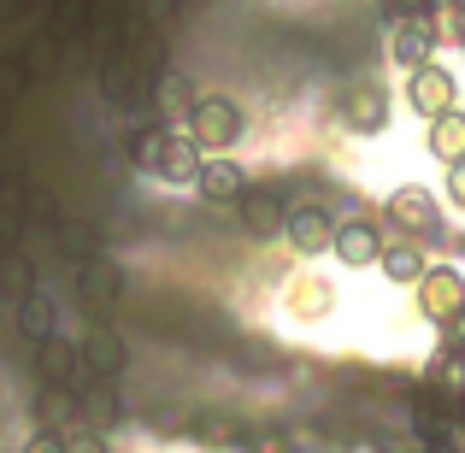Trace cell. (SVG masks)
Instances as JSON below:
<instances>
[{
	"mask_svg": "<svg viewBox=\"0 0 465 453\" xmlns=\"http://www.w3.org/2000/svg\"><path fill=\"white\" fill-rule=\"evenodd\" d=\"M248 182H253V177H248V171H242L230 153H213V159L201 165V177H194V194H201L206 206H236L242 194H248Z\"/></svg>",
	"mask_w": 465,
	"mask_h": 453,
	"instance_id": "cell-12",
	"label": "cell"
},
{
	"mask_svg": "<svg viewBox=\"0 0 465 453\" xmlns=\"http://www.w3.org/2000/svg\"><path fill=\"white\" fill-rule=\"evenodd\" d=\"M448 201L465 212V159H460V165H448Z\"/></svg>",
	"mask_w": 465,
	"mask_h": 453,
	"instance_id": "cell-28",
	"label": "cell"
},
{
	"mask_svg": "<svg viewBox=\"0 0 465 453\" xmlns=\"http://www.w3.org/2000/svg\"><path fill=\"white\" fill-rule=\"evenodd\" d=\"M77 348H83V365H89L94 377H113V383L124 377V365H130V348H124V336H118L113 324H89V330H83V341H77Z\"/></svg>",
	"mask_w": 465,
	"mask_h": 453,
	"instance_id": "cell-13",
	"label": "cell"
},
{
	"mask_svg": "<svg viewBox=\"0 0 465 453\" xmlns=\"http://www.w3.org/2000/svg\"><path fill=\"white\" fill-rule=\"evenodd\" d=\"M336 118L353 130V136H377V130L389 124V89L377 77H353L348 89H341V101H336Z\"/></svg>",
	"mask_w": 465,
	"mask_h": 453,
	"instance_id": "cell-5",
	"label": "cell"
},
{
	"mask_svg": "<svg viewBox=\"0 0 465 453\" xmlns=\"http://www.w3.org/2000/svg\"><path fill=\"white\" fill-rule=\"evenodd\" d=\"M201 165H206V153L189 142V130H171V136H165V148H159V159H153V177L177 182V189H194Z\"/></svg>",
	"mask_w": 465,
	"mask_h": 453,
	"instance_id": "cell-14",
	"label": "cell"
},
{
	"mask_svg": "<svg viewBox=\"0 0 465 453\" xmlns=\"http://www.w3.org/2000/svg\"><path fill=\"white\" fill-rule=\"evenodd\" d=\"M24 453H65V436L59 430H35L30 442H24Z\"/></svg>",
	"mask_w": 465,
	"mask_h": 453,
	"instance_id": "cell-26",
	"label": "cell"
},
{
	"mask_svg": "<svg viewBox=\"0 0 465 453\" xmlns=\"http://www.w3.org/2000/svg\"><path fill=\"white\" fill-rule=\"evenodd\" d=\"M183 436H194V442H206V448H242V442H248L242 419H230V412H218V407L189 412V430H183Z\"/></svg>",
	"mask_w": 465,
	"mask_h": 453,
	"instance_id": "cell-16",
	"label": "cell"
},
{
	"mask_svg": "<svg viewBox=\"0 0 465 453\" xmlns=\"http://www.w3.org/2000/svg\"><path fill=\"white\" fill-rule=\"evenodd\" d=\"M65 453H106V436L89 430V424H71V430H65Z\"/></svg>",
	"mask_w": 465,
	"mask_h": 453,
	"instance_id": "cell-24",
	"label": "cell"
},
{
	"mask_svg": "<svg viewBox=\"0 0 465 453\" xmlns=\"http://www.w3.org/2000/svg\"><path fill=\"white\" fill-rule=\"evenodd\" d=\"M236 218H242V230H248V236H260V241L283 236V230H289V182L283 177L248 182V194L236 201Z\"/></svg>",
	"mask_w": 465,
	"mask_h": 453,
	"instance_id": "cell-3",
	"label": "cell"
},
{
	"mask_svg": "<svg viewBox=\"0 0 465 453\" xmlns=\"http://www.w3.org/2000/svg\"><path fill=\"white\" fill-rule=\"evenodd\" d=\"M424 271H430V253H424L419 241H389V248H383V277H389V283L419 289Z\"/></svg>",
	"mask_w": 465,
	"mask_h": 453,
	"instance_id": "cell-17",
	"label": "cell"
},
{
	"mask_svg": "<svg viewBox=\"0 0 465 453\" xmlns=\"http://www.w3.org/2000/svg\"><path fill=\"white\" fill-rule=\"evenodd\" d=\"M407 101H412V113H419V118H430V124H436L442 113H454V106H460V77L430 59V65L407 71Z\"/></svg>",
	"mask_w": 465,
	"mask_h": 453,
	"instance_id": "cell-7",
	"label": "cell"
},
{
	"mask_svg": "<svg viewBox=\"0 0 465 453\" xmlns=\"http://www.w3.org/2000/svg\"><path fill=\"white\" fill-rule=\"evenodd\" d=\"M436 24L430 18H401V24H389V59H395L401 71H419V65H430L436 59Z\"/></svg>",
	"mask_w": 465,
	"mask_h": 453,
	"instance_id": "cell-11",
	"label": "cell"
},
{
	"mask_svg": "<svg viewBox=\"0 0 465 453\" xmlns=\"http://www.w3.org/2000/svg\"><path fill=\"white\" fill-rule=\"evenodd\" d=\"M419 295V312L430 318V324H448V318L465 306V277H460V265H430L424 271V283L412 289Z\"/></svg>",
	"mask_w": 465,
	"mask_h": 453,
	"instance_id": "cell-10",
	"label": "cell"
},
{
	"mask_svg": "<svg viewBox=\"0 0 465 453\" xmlns=\"http://www.w3.org/2000/svg\"><path fill=\"white\" fill-rule=\"evenodd\" d=\"M383 218H341L336 224V260L353 265V271H365V265H383Z\"/></svg>",
	"mask_w": 465,
	"mask_h": 453,
	"instance_id": "cell-8",
	"label": "cell"
},
{
	"mask_svg": "<svg viewBox=\"0 0 465 453\" xmlns=\"http://www.w3.org/2000/svg\"><path fill=\"white\" fill-rule=\"evenodd\" d=\"M383 224L407 230V241H419V248H430V241H442V212H436V194L419 189V182H407V189H395L383 201Z\"/></svg>",
	"mask_w": 465,
	"mask_h": 453,
	"instance_id": "cell-2",
	"label": "cell"
},
{
	"mask_svg": "<svg viewBox=\"0 0 465 453\" xmlns=\"http://www.w3.org/2000/svg\"><path fill=\"white\" fill-rule=\"evenodd\" d=\"M336 224L341 218L330 212V206H289V248L301 253V260H318V253L336 248Z\"/></svg>",
	"mask_w": 465,
	"mask_h": 453,
	"instance_id": "cell-9",
	"label": "cell"
},
{
	"mask_svg": "<svg viewBox=\"0 0 465 453\" xmlns=\"http://www.w3.org/2000/svg\"><path fill=\"white\" fill-rule=\"evenodd\" d=\"M18 336L30 341V348H35V341H47V336H59V312H54V300H47L42 289L18 300Z\"/></svg>",
	"mask_w": 465,
	"mask_h": 453,
	"instance_id": "cell-19",
	"label": "cell"
},
{
	"mask_svg": "<svg viewBox=\"0 0 465 453\" xmlns=\"http://www.w3.org/2000/svg\"><path fill=\"white\" fill-rule=\"evenodd\" d=\"M442 348L465 353V306H460V312H454V318H448V324H442Z\"/></svg>",
	"mask_w": 465,
	"mask_h": 453,
	"instance_id": "cell-27",
	"label": "cell"
},
{
	"mask_svg": "<svg viewBox=\"0 0 465 453\" xmlns=\"http://www.w3.org/2000/svg\"><path fill=\"white\" fill-rule=\"evenodd\" d=\"M248 453H295V442H289V430H248V442H242Z\"/></svg>",
	"mask_w": 465,
	"mask_h": 453,
	"instance_id": "cell-23",
	"label": "cell"
},
{
	"mask_svg": "<svg viewBox=\"0 0 465 453\" xmlns=\"http://www.w3.org/2000/svg\"><path fill=\"white\" fill-rule=\"evenodd\" d=\"M430 153L442 159V165H460V159H465V113H460V106L430 124Z\"/></svg>",
	"mask_w": 465,
	"mask_h": 453,
	"instance_id": "cell-21",
	"label": "cell"
},
{
	"mask_svg": "<svg viewBox=\"0 0 465 453\" xmlns=\"http://www.w3.org/2000/svg\"><path fill=\"white\" fill-rule=\"evenodd\" d=\"M30 6H35V12H54V6H59V0H30Z\"/></svg>",
	"mask_w": 465,
	"mask_h": 453,
	"instance_id": "cell-29",
	"label": "cell"
},
{
	"mask_svg": "<svg viewBox=\"0 0 465 453\" xmlns=\"http://www.w3.org/2000/svg\"><path fill=\"white\" fill-rule=\"evenodd\" d=\"M77 271V306L94 318V324H106V318L118 312V300H124V265H113L106 253H94V260L71 265Z\"/></svg>",
	"mask_w": 465,
	"mask_h": 453,
	"instance_id": "cell-4",
	"label": "cell"
},
{
	"mask_svg": "<svg viewBox=\"0 0 465 453\" xmlns=\"http://www.w3.org/2000/svg\"><path fill=\"white\" fill-rule=\"evenodd\" d=\"M30 77H35V71H30L24 54H0V101H18V94L30 89Z\"/></svg>",
	"mask_w": 465,
	"mask_h": 453,
	"instance_id": "cell-22",
	"label": "cell"
},
{
	"mask_svg": "<svg viewBox=\"0 0 465 453\" xmlns=\"http://www.w3.org/2000/svg\"><path fill=\"white\" fill-rule=\"evenodd\" d=\"M183 130H189L194 148L213 159V153H230L242 136H248V118H242V106L224 101V94H201V101H194V113L183 118Z\"/></svg>",
	"mask_w": 465,
	"mask_h": 453,
	"instance_id": "cell-1",
	"label": "cell"
},
{
	"mask_svg": "<svg viewBox=\"0 0 465 453\" xmlns=\"http://www.w3.org/2000/svg\"><path fill=\"white\" fill-rule=\"evenodd\" d=\"M35 377H42V383H54V389L83 395L94 371L83 365V348H77L71 336H47V341H35Z\"/></svg>",
	"mask_w": 465,
	"mask_h": 453,
	"instance_id": "cell-6",
	"label": "cell"
},
{
	"mask_svg": "<svg viewBox=\"0 0 465 453\" xmlns=\"http://www.w3.org/2000/svg\"><path fill=\"white\" fill-rule=\"evenodd\" d=\"M71 424H77V395L42 383V389H35V430H59V436H65Z\"/></svg>",
	"mask_w": 465,
	"mask_h": 453,
	"instance_id": "cell-18",
	"label": "cell"
},
{
	"mask_svg": "<svg viewBox=\"0 0 465 453\" xmlns=\"http://www.w3.org/2000/svg\"><path fill=\"white\" fill-rule=\"evenodd\" d=\"M289 300H295L307 318H318V312L330 306V289H324V283H295V295H289Z\"/></svg>",
	"mask_w": 465,
	"mask_h": 453,
	"instance_id": "cell-25",
	"label": "cell"
},
{
	"mask_svg": "<svg viewBox=\"0 0 465 453\" xmlns=\"http://www.w3.org/2000/svg\"><path fill=\"white\" fill-rule=\"evenodd\" d=\"M24 295H35V265L24 248H12V253H0V300L18 306Z\"/></svg>",
	"mask_w": 465,
	"mask_h": 453,
	"instance_id": "cell-20",
	"label": "cell"
},
{
	"mask_svg": "<svg viewBox=\"0 0 465 453\" xmlns=\"http://www.w3.org/2000/svg\"><path fill=\"white\" fill-rule=\"evenodd\" d=\"M124 419V400H118V383L113 377H89V389L77 395V424H89V430H113V424Z\"/></svg>",
	"mask_w": 465,
	"mask_h": 453,
	"instance_id": "cell-15",
	"label": "cell"
}]
</instances>
